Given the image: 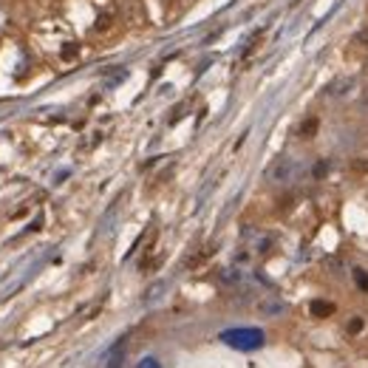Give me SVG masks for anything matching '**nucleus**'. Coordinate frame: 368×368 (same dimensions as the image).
Wrapping results in <instances>:
<instances>
[{
  "mask_svg": "<svg viewBox=\"0 0 368 368\" xmlns=\"http://www.w3.org/2000/svg\"><path fill=\"white\" fill-rule=\"evenodd\" d=\"M221 340L227 343L229 349H241V351H255L263 346V332L261 329H229L221 334Z\"/></svg>",
  "mask_w": 368,
  "mask_h": 368,
  "instance_id": "nucleus-1",
  "label": "nucleus"
},
{
  "mask_svg": "<svg viewBox=\"0 0 368 368\" xmlns=\"http://www.w3.org/2000/svg\"><path fill=\"white\" fill-rule=\"evenodd\" d=\"M139 368H159V363H156L153 357H145V360L139 363Z\"/></svg>",
  "mask_w": 368,
  "mask_h": 368,
  "instance_id": "nucleus-10",
  "label": "nucleus"
},
{
  "mask_svg": "<svg viewBox=\"0 0 368 368\" xmlns=\"http://www.w3.org/2000/svg\"><path fill=\"white\" fill-rule=\"evenodd\" d=\"M349 332H351V334L363 332V320H360V317H354V320H351V323H349Z\"/></svg>",
  "mask_w": 368,
  "mask_h": 368,
  "instance_id": "nucleus-9",
  "label": "nucleus"
},
{
  "mask_svg": "<svg viewBox=\"0 0 368 368\" xmlns=\"http://www.w3.org/2000/svg\"><path fill=\"white\" fill-rule=\"evenodd\" d=\"M315 133H317V119L312 116V119H306V122L300 125V136H306L309 139V136H315Z\"/></svg>",
  "mask_w": 368,
  "mask_h": 368,
  "instance_id": "nucleus-6",
  "label": "nucleus"
},
{
  "mask_svg": "<svg viewBox=\"0 0 368 368\" xmlns=\"http://www.w3.org/2000/svg\"><path fill=\"white\" fill-rule=\"evenodd\" d=\"M354 281H357V286L363 292H368V272L366 269H354Z\"/></svg>",
  "mask_w": 368,
  "mask_h": 368,
  "instance_id": "nucleus-7",
  "label": "nucleus"
},
{
  "mask_svg": "<svg viewBox=\"0 0 368 368\" xmlns=\"http://www.w3.org/2000/svg\"><path fill=\"white\" fill-rule=\"evenodd\" d=\"M326 170H329V165H326V162H320V165L315 167V176H317V179H323V176H326Z\"/></svg>",
  "mask_w": 368,
  "mask_h": 368,
  "instance_id": "nucleus-11",
  "label": "nucleus"
},
{
  "mask_svg": "<svg viewBox=\"0 0 368 368\" xmlns=\"http://www.w3.org/2000/svg\"><path fill=\"white\" fill-rule=\"evenodd\" d=\"M357 40H360V43H368V28H366V31H360Z\"/></svg>",
  "mask_w": 368,
  "mask_h": 368,
  "instance_id": "nucleus-12",
  "label": "nucleus"
},
{
  "mask_svg": "<svg viewBox=\"0 0 368 368\" xmlns=\"http://www.w3.org/2000/svg\"><path fill=\"white\" fill-rule=\"evenodd\" d=\"M309 312H312V317H332L334 315V303L332 300H312L309 303Z\"/></svg>",
  "mask_w": 368,
  "mask_h": 368,
  "instance_id": "nucleus-4",
  "label": "nucleus"
},
{
  "mask_svg": "<svg viewBox=\"0 0 368 368\" xmlns=\"http://www.w3.org/2000/svg\"><path fill=\"white\" fill-rule=\"evenodd\" d=\"M295 173H298L295 159H292V156H278L269 165V170H266V179H269V182H275V184H281V182H292V179H295Z\"/></svg>",
  "mask_w": 368,
  "mask_h": 368,
  "instance_id": "nucleus-2",
  "label": "nucleus"
},
{
  "mask_svg": "<svg viewBox=\"0 0 368 368\" xmlns=\"http://www.w3.org/2000/svg\"><path fill=\"white\" fill-rule=\"evenodd\" d=\"M62 57H65V60H71V57H77V45H74V43H68L65 48H62Z\"/></svg>",
  "mask_w": 368,
  "mask_h": 368,
  "instance_id": "nucleus-8",
  "label": "nucleus"
},
{
  "mask_svg": "<svg viewBox=\"0 0 368 368\" xmlns=\"http://www.w3.org/2000/svg\"><path fill=\"white\" fill-rule=\"evenodd\" d=\"M354 77H337V79H332L329 85H326V94L332 99H340V97H346V94H351L354 91Z\"/></svg>",
  "mask_w": 368,
  "mask_h": 368,
  "instance_id": "nucleus-3",
  "label": "nucleus"
},
{
  "mask_svg": "<svg viewBox=\"0 0 368 368\" xmlns=\"http://www.w3.org/2000/svg\"><path fill=\"white\" fill-rule=\"evenodd\" d=\"M108 368H122V343H116V346H114L111 360H108Z\"/></svg>",
  "mask_w": 368,
  "mask_h": 368,
  "instance_id": "nucleus-5",
  "label": "nucleus"
}]
</instances>
